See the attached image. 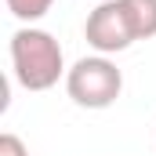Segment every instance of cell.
Instances as JSON below:
<instances>
[{
	"mask_svg": "<svg viewBox=\"0 0 156 156\" xmlns=\"http://www.w3.org/2000/svg\"><path fill=\"white\" fill-rule=\"evenodd\" d=\"M11 69L26 91H51L69 73L62 44L37 26H22L11 33Z\"/></svg>",
	"mask_w": 156,
	"mask_h": 156,
	"instance_id": "1",
	"label": "cell"
},
{
	"mask_svg": "<svg viewBox=\"0 0 156 156\" xmlns=\"http://www.w3.org/2000/svg\"><path fill=\"white\" fill-rule=\"evenodd\" d=\"M66 91L80 109H109L123 91V73L109 55H87L66 73Z\"/></svg>",
	"mask_w": 156,
	"mask_h": 156,
	"instance_id": "2",
	"label": "cell"
},
{
	"mask_svg": "<svg viewBox=\"0 0 156 156\" xmlns=\"http://www.w3.org/2000/svg\"><path fill=\"white\" fill-rule=\"evenodd\" d=\"M83 40L98 51V55H120L134 44V29L127 22V11L120 0H102L87 22H83Z\"/></svg>",
	"mask_w": 156,
	"mask_h": 156,
	"instance_id": "3",
	"label": "cell"
},
{
	"mask_svg": "<svg viewBox=\"0 0 156 156\" xmlns=\"http://www.w3.org/2000/svg\"><path fill=\"white\" fill-rule=\"evenodd\" d=\"M127 11V22L134 29V40L156 37V0H120Z\"/></svg>",
	"mask_w": 156,
	"mask_h": 156,
	"instance_id": "4",
	"label": "cell"
},
{
	"mask_svg": "<svg viewBox=\"0 0 156 156\" xmlns=\"http://www.w3.org/2000/svg\"><path fill=\"white\" fill-rule=\"evenodd\" d=\"M7 4V11L18 18V22H37V18H44L51 7H55V0H4Z\"/></svg>",
	"mask_w": 156,
	"mask_h": 156,
	"instance_id": "5",
	"label": "cell"
},
{
	"mask_svg": "<svg viewBox=\"0 0 156 156\" xmlns=\"http://www.w3.org/2000/svg\"><path fill=\"white\" fill-rule=\"evenodd\" d=\"M0 156H29V149H26V142L18 138V134H0Z\"/></svg>",
	"mask_w": 156,
	"mask_h": 156,
	"instance_id": "6",
	"label": "cell"
}]
</instances>
